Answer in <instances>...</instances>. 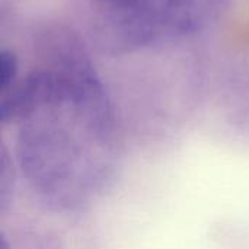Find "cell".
<instances>
[{"instance_id":"cell-4","label":"cell","mask_w":249,"mask_h":249,"mask_svg":"<svg viewBox=\"0 0 249 249\" xmlns=\"http://www.w3.org/2000/svg\"><path fill=\"white\" fill-rule=\"evenodd\" d=\"M0 249H9V245H7V242H6L4 239L1 241V247H0Z\"/></svg>"},{"instance_id":"cell-2","label":"cell","mask_w":249,"mask_h":249,"mask_svg":"<svg viewBox=\"0 0 249 249\" xmlns=\"http://www.w3.org/2000/svg\"><path fill=\"white\" fill-rule=\"evenodd\" d=\"M18 57L10 50L0 51V90L4 93L16 83L18 76Z\"/></svg>"},{"instance_id":"cell-3","label":"cell","mask_w":249,"mask_h":249,"mask_svg":"<svg viewBox=\"0 0 249 249\" xmlns=\"http://www.w3.org/2000/svg\"><path fill=\"white\" fill-rule=\"evenodd\" d=\"M99 4V9H117L127 6L131 0H95Z\"/></svg>"},{"instance_id":"cell-1","label":"cell","mask_w":249,"mask_h":249,"mask_svg":"<svg viewBox=\"0 0 249 249\" xmlns=\"http://www.w3.org/2000/svg\"><path fill=\"white\" fill-rule=\"evenodd\" d=\"M212 0H131L124 7L99 9L93 23L98 47L111 55L184 36L204 22Z\"/></svg>"}]
</instances>
